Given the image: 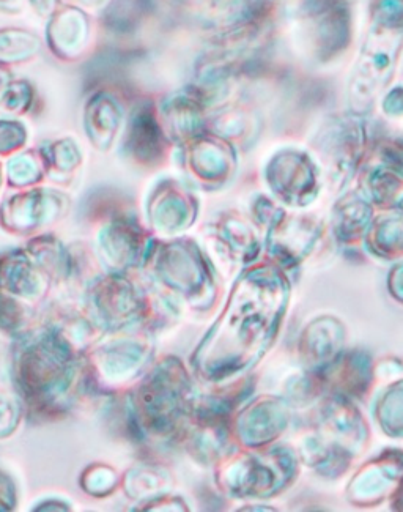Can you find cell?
Wrapping results in <instances>:
<instances>
[{
    "mask_svg": "<svg viewBox=\"0 0 403 512\" xmlns=\"http://www.w3.org/2000/svg\"><path fill=\"white\" fill-rule=\"evenodd\" d=\"M19 0H0V12H18Z\"/></svg>",
    "mask_w": 403,
    "mask_h": 512,
    "instance_id": "cell-1",
    "label": "cell"
}]
</instances>
